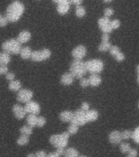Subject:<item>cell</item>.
Listing matches in <instances>:
<instances>
[{
	"label": "cell",
	"instance_id": "7c38bea8",
	"mask_svg": "<svg viewBox=\"0 0 139 157\" xmlns=\"http://www.w3.org/2000/svg\"><path fill=\"white\" fill-rule=\"evenodd\" d=\"M110 54L114 57L119 62H122L123 61H125V54L123 53L122 52L120 51V49L115 45H112L110 48V51H109Z\"/></svg>",
	"mask_w": 139,
	"mask_h": 157
},
{
	"label": "cell",
	"instance_id": "ee69618b",
	"mask_svg": "<svg viewBox=\"0 0 139 157\" xmlns=\"http://www.w3.org/2000/svg\"><path fill=\"white\" fill-rule=\"evenodd\" d=\"M102 41H110L109 33H103L102 35Z\"/></svg>",
	"mask_w": 139,
	"mask_h": 157
},
{
	"label": "cell",
	"instance_id": "816d5d0a",
	"mask_svg": "<svg viewBox=\"0 0 139 157\" xmlns=\"http://www.w3.org/2000/svg\"><path fill=\"white\" fill-rule=\"evenodd\" d=\"M113 0H103V2H105V3H110V2H112Z\"/></svg>",
	"mask_w": 139,
	"mask_h": 157
},
{
	"label": "cell",
	"instance_id": "f1b7e54d",
	"mask_svg": "<svg viewBox=\"0 0 139 157\" xmlns=\"http://www.w3.org/2000/svg\"><path fill=\"white\" fill-rule=\"evenodd\" d=\"M20 132L23 135L26 136H30L33 132V128L30 127L29 125H24L20 128Z\"/></svg>",
	"mask_w": 139,
	"mask_h": 157
},
{
	"label": "cell",
	"instance_id": "f6af8a7d",
	"mask_svg": "<svg viewBox=\"0 0 139 157\" xmlns=\"http://www.w3.org/2000/svg\"><path fill=\"white\" fill-rule=\"evenodd\" d=\"M129 155H130V156L132 157H137V151L136 149H133V148H131V150H130L129 151Z\"/></svg>",
	"mask_w": 139,
	"mask_h": 157
},
{
	"label": "cell",
	"instance_id": "5b68a950",
	"mask_svg": "<svg viewBox=\"0 0 139 157\" xmlns=\"http://www.w3.org/2000/svg\"><path fill=\"white\" fill-rule=\"evenodd\" d=\"M87 71L91 74H99L104 70V62L100 59H93L85 62Z\"/></svg>",
	"mask_w": 139,
	"mask_h": 157
},
{
	"label": "cell",
	"instance_id": "b9f144b4",
	"mask_svg": "<svg viewBox=\"0 0 139 157\" xmlns=\"http://www.w3.org/2000/svg\"><path fill=\"white\" fill-rule=\"evenodd\" d=\"M65 151H66V149L64 148V147H58V148H56V152L57 154L60 155V156H62L65 154Z\"/></svg>",
	"mask_w": 139,
	"mask_h": 157
},
{
	"label": "cell",
	"instance_id": "e575fe53",
	"mask_svg": "<svg viewBox=\"0 0 139 157\" xmlns=\"http://www.w3.org/2000/svg\"><path fill=\"white\" fill-rule=\"evenodd\" d=\"M45 124H46V119H45L44 116H39V117H38V120H37V127L42 128L44 127Z\"/></svg>",
	"mask_w": 139,
	"mask_h": 157
},
{
	"label": "cell",
	"instance_id": "ab89813d",
	"mask_svg": "<svg viewBox=\"0 0 139 157\" xmlns=\"http://www.w3.org/2000/svg\"><path fill=\"white\" fill-rule=\"evenodd\" d=\"M5 75H6V78H7V79L8 81L14 80L15 77H16V75H15V74L12 73V72H8V73L6 74Z\"/></svg>",
	"mask_w": 139,
	"mask_h": 157
},
{
	"label": "cell",
	"instance_id": "2e32d148",
	"mask_svg": "<svg viewBox=\"0 0 139 157\" xmlns=\"http://www.w3.org/2000/svg\"><path fill=\"white\" fill-rule=\"evenodd\" d=\"M75 77L73 76V75L71 73V72H68V73L63 74L61 77V83L63 84V85L66 86H70L71 85L72 83H74V79H75Z\"/></svg>",
	"mask_w": 139,
	"mask_h": 157
},
{
	"label": "cell",
	"instance_id": "7bdbcfd3",
	"mask_svg": "<svg viewBox=\"0 0 139 157\" xmlns=\"http://www.w3.org/2000/svg\"><path fill=\"white\" fill-rule=\"evenodd\" d=\"M35 155L36 157H47L48 156V155L44 151H37L35 153Z\"/></svg>",
	"mask_w": 139,
	"mask_h": 157
},
{
	"label": "cell",
	"instance_id": "9c48e42d",
	"mask_svg": "<svg viewBox=\"0 0 139 157\" xmlns=\"http://www.w3.org/2000/svg\"><path fill=\"white\" fill-rule=\"evenodd\" d=\"M98 26L100 29L102 31V33H109L112 31L113 29L111 28V21L109 17H102L98 20Z\"/></svg>",
	"mask_w": 139,
	"mask_h": 157
},
{
	"label": "cell",
	"instance_id": "681fc988",
	"mask_svg": "<svg viewBox=\"0 0 139 157\" xmlns=\"http://www.w3.org/2000/svg\"><path fill=\"white\" fill-rule=\"evenodd\" d=\"M137 82L139 85V65L137 66Z\"/></svg>",
	"mask_w": 139,
	"mask_h": 157
},
{
	"label": "cell",
	"instance_id": "7a4b0ae2",
	"mask_svg": "<svg viewBox=\"0 0 139 157\" xmlns=\"http://www.w3.org/2000/svg\"><path fill=\"white\" fill-rule=\"evenodd\" d=\"M70 72L75 78L80 79L88 72L85 66V62H83L82 60H74L70 66Z\"/></svg>",
	"mask_w": 139,
	"mask_h": 157
},
{
	"label": "cell",
	"instance_id": "d6a6232c",
	"mask_svg": "<svg viewBox=\"0 0 139 157\" xmlns=\"http://www.w3.org/2000/svg\"><path fill=\"white\" fill-rule=\"evenodd\" d=\"M121 134H122L123 139L128 140L132 137L133 131H131V130H125V131H123V132H121Z\"/></svg>",
	"mask_w": 139,
	"mask_h": 157
},
{
	"label": "cell",
	"instance_id": "74e56055",
	"mask_svg": "<svg viewBox=\"0 0 139 157\" xmlns=\"http://www.w3.org/2000/svg\"><path fill=\"white\" fill-rule=\"evenodd\" d=\"M113 14H114V10H113L111 7H106V8L104 10V17H109V18H110Z\"/></svg>",
	"mask_w": 139,
	"mask_h": 157
},
{
	"label": "cell",
	"instance_id": "83f0119b",
	"mask_svg": "<svg viewBox=\"0 0 139 157\" xmlns=\"http://www.w3.org/2000/svg\"><path fill=\"white\" fill-rule=\"evenodd\" d=\"M29 136H26V135L21 134V136H20L18 137V139L17 141V143L19 146H25L29 143Z\"/></svg>",
	"mask_w": 139,
	"mask_h": 157
},
{
	"label": "cell",
	"instance_id": "484cf974",
	"mask_svg": "<svg viewBox=\"0 0 139 157\" xmlns=\"http://www.w3.org/2000/svg\"><path fill=\"white\" fill-rule=\"evenodd\" d=\"M111 46H112V44H110V41H102L100 45L98 46V50L100 52H102L110 51Z\"/></svg>",
	"mask_w": 139,
	"mask_h": 157
},
{
	"label": "cell",
	"instance_id": "c3c4849f",
	"mask_svg": "<svg viewBox=\"0 0 139 157\" xmlns=\"http://www.w3.org/2000/svg\"><path fill=\"white\" fill-rule=\"evenodd\" d=\"M54 2H56V4H59V3H61V2H70V0H52Z\"/></svg>",
	"mask_w": 139,
	"mask_h": 157
},
{
	"label": "cell",
	"instance_id": "52a82bcc",
	"mask_svg": "<svg viewBox=\"0 0 139 157\" xmlns=\"http://www.w3.org/2000/svg\"><path fill=\"white\" fill-rule=\"evenodd\" d=\"M87 111H83L81 109L75 110L74 112V116L72 119V121L71 123L72 124H75L79 126H83L86 124H88V119H87V115H86Z\"/></svg>",
	"mask_w": 139,
	"mask_h": 157
},
{
	"label": "cell",
	"instance_id": "603a6c76",
	"mask_svg": "<svg viewBox=\"0 0 139 157\" xmlns=\"http://www.w3.org/2000/svg\"><path fill=\"white\" fill-rule=\"evenodd\" d=\"M8 88L12 92H18L21 89V83L19 80H16V79L10 81Z\"/></svg>",
	"mask_w": 139,
	"mask_h": 157
},
{
	"label": "cell",
	"instance_id": "7402d4cb",
	"mask_svg": "<svg viewBox=\"0 0 139 157\" xmlns=\"http://www.w3.org/2000/svg\"><path fill=\"white\" fill-rule=\"evenodd\" d=\"M11 61V56L6 52H0V66H7Z\"/></svg>",
	"mask_w": 139,
	"mask_h": 157
},
{
	"label": "cell",
	"instance_id": "d590c367",
	"mask_svg": "<svg viewBox=\"0 0 139 157\" xmlns=\"http://www.w3.org/2000/svg\"><path fill=\"white\" fill-rule=\"evenodd\" d=\"M8 20L7 19V17H3L0 14V27H5L7 26V25L8 24Z\"/></svg>",
	"mask_w": 139,
	"mask_h": 157
},
{
	"label": "cell",
	"instance_id": "44dd1931",
	"mask_svg": "<svg viewBox=\"0 0 139 157\" xmlns=\"http://www.w3.org/2000/svg\"><path fill=\"white\" fill-rule=\"evenodd\" d=\"M86 115H87V119H88V123L94 122L99 117V113L97 110H91L90 109L88 111L86 112Z\"/></svg>",
	"mask_w": 139,
	"mask_h": 157
},
{
	"label": "cell",
	"instance_id": "f5cc1de1",
	"mask_svg": "<svg viewBox=\"0 0 139 157\" xmlns=\"http://www.w3.org/2000/svg\"><path fill=\"white\" fill-rule=\"evenodd\" d=\"M79 157H87V156H85V155H79Z\"/></svg>",
	"mask_w": 139,
	"mask_h": 157
},
{
	"label": "cell",
	"instance_id": "f35d334b",
	"mask_svg": "<svg viewBox=\"0 0 139 157\" xmlns=\"http://www.w3.org/2000/svg\"><path fill=\"white\" fill-rule=\"evenodd\" d=\"M80 109L82 110H83V111H88V110H90V105L88 102L84 101V102L82 103Z\"/></svg>",
	"mask_w": 139,
	"mask_h": 157
},
{
	"label": "cell",
	"instance_id": "5bb4252c",
	"mask_svg": "<svg viewBox=\"0 0 139 157\" xmlns=\"http://www.w3.org/2000/svg\"><path fill=\"white\" fill-rule=\"evenodd\" d=\"M122 140V134H121V132L117 131V130L112 131L109 135V141L113 145L120 144Z\"/></svg>",
	"mask_w": 139,
	"mask_h": 157
},
{
	"label": "cell",
	"instance_id": "4dcf8cb0",
	"mask_svg": "<svg viewBox=\"0 0 139 157\" xmlns=\"http://www.w3.org/2000/svg\"><path fill=\"white\" fill-rule=\"evenodd\" d=\"M120 149L122 153L125 154V153H129V151L131 150V147L127 142H122V143H120Z\"/></svg>",
	"mask_w": 139,
	"mask_h": 157
},
{
	"label": "cell",
	"instance_id": "bcb514c9",
	"mask_svg": "<svg viewBox=\"0 0 139 157\" xmlns=\"http://www.w3.org/2000/svg\"><path fill=\"white\" fill-rule=\"evenodd\" d=\"M71 4L75 5V6H80L83 3V0H70Z\"/></svg>",
	"mask_w": 139,
	"mask_h": 157
},
{
	"label": "cell",
	"instance_id": "8992f818",
	"mask_svg": "<svg viewBox=\"0 0 139 157\" xmlns=\"http://www.w3.org/2000/svg\"><path fill=\"white\" fill-rule=\"evenodd\" d=\"M52 56V52L48 48H44L39 51H34L32 52L31 60L36 62L44 61L49 59Z\"/></svg>",
	"mask_w": 139,
	"mask_h": 157
},
{
	"label": "cell",
	"instance_id": "3957f363",
	"mask_svg": "<svg viewBox=\"0 0 139 157\" xmlns=\"http://www.w3.org/2000/svg\"><path fill=\"white\" fill-rule=\"evenodd\" d=\"M2 49L3 52H6L9 54H20L21 50V44L17 39H8L2 44Z\"/></svg>",
	"mask_w": 139,
	"mask_h": 157
},
{
	"label": "cell",
	"instance_id": "db71d44e",
	"mask_svg": "<svg viewBox=\"0 0 139 157\" xmlns=\"http://www.w3.org/2000/svg\"><path fill=\"white\" fill-rule=\"evenodd\" d=\"M127 157H132V156H130V155H128V156Z\"/></svg>",
	"mask_w": 139,
	"mask_h": 157
},
{
	"label": "cell",
	"instance_id": "8fae6325",
	"mask_svg": "<svg viewBox=\"0 0 139 157\" xmlns=\"http://www.w3.org/2000/svg\"><path fill=\"white\" fill-rule=\"evenodd\" d=\"M87 54V48L83 45H79L75 47L71 52V55L75 60H82L85 57Z\"/></svg>",
	"mask_w": 139,
	"mask_h": 157
},
{
	"label": "cell",
	"instance_id": "60d3db41",
	"mask_svg": "<svg viewBox=\"0 0 139 157\" xmlns=\"http://www.w3.org/2000/svg\"><path fill=\"white\" fill-rule=\"evenodd\" d=\"M8 73V67L7 66H0V74L6 75Z\"/></svg>",
	"mask_w": 139,
	"mask_h": 157
},
{
	"label": "cell",
	"instance_id": "4fadbf2b",
	"mask_svg": "<svg viewBox=\"0 0 139 157\" xmlns=\"http://www.w3.org/2000/svg\"><path fill=\"white\" fill-rule=\"evenodd\" d=\"M12 111L14 113L15 117L17 118V120L24 119L27 114L26 110L25 109V106H22V105H19V104H15L12 106Z\"/></svg>",
	"mask_w": 139,
	"mask_h": 157
},
{
	"label": "cell",
	"instance_id": "11a10c76",
	"mask_svg": "<svg viewBox=\"0 0 139 157\" xmlns=\"http://www.w3.org/2000/svg\"><path fill=\"white\" fill-rule=\"evenodd\" d=\"M138 108H139V102H138Z\"/></svg>",
	"mask_w": 139,
	"mask_h": 157
},
{
	"label": "cell",
	"instance_id": "277c9868",
	"mask_svg": "<svg viewBox=\"0 0 139 157\" xmlns=\"http://www.w3.org/2000/svg\"><path fill=\"white\" fill-rule=\"evenodd\" d=\"M69 137H70V133L68 132H64L61 134H55L51 136L49 138V142L56 148L58 147L65 148L68 145Z\"/></svg>",
	"mask_w": 139,
	"mask_h": 157
},
{
	"label": "cell",
	"instance_id": "4316f807",
	"mask_svg": "<svg viewBox=\"0 0 139 157\" xmlns=\"http://www.w3.org/2000/svg\"><path fill=\"white\" fill-rule=\"evenodd\" d=\"M75 15L78 18H83L85 17L86 9L83 6H76L75 8Z\"/></svg>",
	"mask_w": 139,
	"mask_h": 157
},
{
	"label": "cell",
	"instance_id": "7dc6e473",
	"mask_svg": "<svg viewBox=\"0 0 139 157\" xmlns=\"http://www.w3.org/2000/svg\"><path fill=\"white\" fill-rule=\"evenodd\" d=\"M47 157H61V156H60V155H59L56 151H55V152H51V153L48 154V156Z\"/></svg>",
	"mask_w": 139,
	"mask_h": 157
},
{
	"label": "cell",
	"instance_id": "f907efd6",
	"mask_svg": "<svg viewBox=\"0 0 139 157\" xmlns=\"http://www.w3.org/2000/svg\"><path fill=\"white\" fill-rule=\"evenodd\" d=\"M26 157H36V155H35V154H34V153H30V154L27 155Z\"/></svg>",
	"mask_w": 139,
	"mask_h": 157
},
{
	"label": "cell",
	"instance_id": "d6986e66",
	"mask_svg": "<svg viewBox=\"0 0 139 157\" xmlns=\"http://www.w3.org/2000/svg\"><path fill=\"white\" fill-rule=\"evenodd\" d=\"M89 83L90 86L92 87H98L102 83V77H101L98 74H91L90 77H89Z\"/></svg>",
	"mask_w": 139,
	"mask_h": 157
},
{
	"label": "cell",
	"instance_id": "ac0fdd59",
	"mask_svg": "<svg viewBox=\"0 0 139 157\" xmlns=\"http://www.w3.org/2000/svg\"><path fill=\"white\" fill-rule=\"evenodd\" d=\"M74 116V112L71 110H63L60 113L59 118L62 122H71Z\"/></svg>",
	"mask_w": 139,
	"mask_h": 157
},
{
	"label": "cell",
	"instance_id": "f546056e",
	"mask_svg": "<svg viewBox=\"0 0 139 157\" xmlns=\"http://www.w3.org/2000/svg\"><path fill=\"white\" fill-rule=\"evenodd\" d=\"M79 128V125L75 124H72V123H71V124L68 127V130H67V132L70 133V135L75 134V133H77V132H78Z\"/></svg>",
	"mask_w": 139,
	"mask_h": 157
},
{
	"label": "cell",
	"instance_id": "9f6ffc18",
	"mask_svg": "<svg viewBox=\"0 0 139 157\" xmlns=\"http://www.w3.org/2000/svg\"><path fill=\"white\" fill-rule=\"evenodd\" d=\"M0 75H1V74H0Z\"/></svg>",
	"mask_w": 139,
	"mask_h": 157
},
{
	"label": "cell",
	"instance_id": "836d02e7",
	"mask_svg": "<svg viewBox=\"0 0 139 157\" xmlns=\"http://www.w3.org/2000/svg\"><path fill=\"white\" fill-rule=\"evenodd\" d=\"M79 84L82 88H87L88 86H90V83H89V78H84L83 77L82 78H80V80H79Z\"/></svg>",
	"mask_w": 139,
	"mask_h": 157
},
{
	"label": "cell",
	"instance_id": "d4e9b609",
	"mask_svg": "<svg viewBox=\"0 0 139 157\" xmlns=\"http://www.w3.org/2000/svg\"><path fill=\"white\" fill-rule=\"evenodd\" d=\"M64 157H79V151L75 148H73V147H70V148H67L65 151V154L63 155Z\"/></svg>",
	"mask_w": 139,
	"mask_h": 157
},
{
	"label": "cell",
	"instance_id": "8d00e7d4",
	"mask_svg": "<svg viewBox=\"0 0 139 157\" xmlns=\"http://www.w3.org/2000/svg\"><path fill=\"white\" fill-rule=\"evenodd\" d=\"M120 26V21H119V20L115 19L111 21V28H112L113 30L119 29Z\"/></svg>",
	"mask_w": 139,
	"mask_h": 157
},
{
	"label": "cell",
	"instance_id": "ba28073f",
	"mask_svg": "<svg viewBox=\"0 0 139 157\" xmlns=\"http://www.w3.org/2000/svg\"><path fill=\"white\" fill-rule=\"evenodd\" d=\"M33 97H34V93L31 90L24 88L17 92V100L21 103H27L32 100Z\"/></svg>",
	"mask_w": 139,
	"mask_h": 157
},
{
	"label": "cell",
	"instance_id": "9a60e30c",
	"mask_svg": "<svg viewBox=\"0 0 139 157\" xmlns=\"http://www.w3.org/2000/svg\"><path fill=\"white\" fill-rule=\"evenodd\" d=\"M71 2H61V3H59L57 4V7H56V11L60 15H66L70 11V8H71Z\"/></svg>",
	"mask_w": 139,
	"mask_h": 157
},
{
	"label": "cell",
	"instance_id": "30bf717a",
	"mask_svg": "<svg viewBox=\"0 0 139 157\" xmlns=\"http://www.w3.org/2000/svg\"><path fill=\"white\" fill-rule=\"evenodd\" d=\"M25 109L28 114H34V115H39L41 110V107L39 103L32 100L29 102L25 103Z\"/></svg>",
	"mask_w": 139,
	"mask_h": 157
},
{
	"label": "cell",
	"instance_id": "6da1fadb",
	"mask_svg": "<svg viewBox=\"0 0 139 157\" xmlns=\"http://www.w3.org/2000/svg\"><path fill=\"white\" fill-rule=\"evenodd\" d=\"M25 6L20 1H14L7 7L5 17H7L9 22L18 21L22 15L24 14Z\"/></svg>",
	"mask_w": 139,
	"mask_h": 157
},
{
	"label": "cell",
	"instance_id": "cb8c5ba5",
	"mask_svg": "<svg viewBox=\"0 0 139 157\" xmlns=\"http://www.w3.org/2000/svg\"><path fill=\"white\" fill-rule=\"evenodd\" d=\"M37 120H38V116H37V115L29 114V115L27 116V124H28V125H29L30 127L34 128L35 127V126H37Z\"/></svg>",
	"mask_w": 139,
	"mask_h": 157
},
{
	"label": "cell",
	"instance_id": "ffe728a7",
	"mask_svg": "<svg viewBox=\"0 0 139 157\" xmlns=\"http://www.w3.org/2000/svg\"><path fill=\"white\" fill-rule=\"evenodd\" d=\"M32 52L33 51L31 50L30 48L29 47H24V48H21V50L20 52V55H21V57L24 60H28V59H31Z\"/></svg>",
	"mask_w": 139,
	"mask_h": 157
},
{
	"label": "cell",
	"instance_id": "e0dca14e",
	"mask_svg": "<svg viewBox=\"0 0 139 157\" xmlns=\"http://www.w3.org/2000/svg\"><path fill=\"white\" fill-rule=\"evenodd\" d=\"M31 39V34L30 32L28 30H23V31L20 32V34H18L17 37V40L21 43V44H26L27 42H29Z\"/></svg>",
	"mask_w": 139,
	"mask_h": 157
},
{
	"label": "cell",
	"instance_id": "1f68e13d",
	"mask_svg": "<svg viewBox=\"0 0 139 157\" xmlns=\"http://www.w3.org/2000/svg\"><path fill=\"white\" fill-rule=\"evenodd\" d=\"M133 140L136 142L137 144H139V127H137L133 131Z\"/></svg>",
	"mask_w": 139,
	"mask_h": 157
}]
</instances>
